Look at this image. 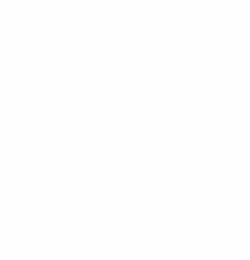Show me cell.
Returning a JSON list of instances; mask_svg holds the SVG:
<instances>
[]
</instances>
